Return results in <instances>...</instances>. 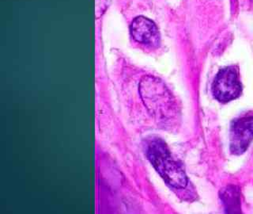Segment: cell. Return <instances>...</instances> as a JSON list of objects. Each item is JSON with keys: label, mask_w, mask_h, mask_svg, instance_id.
Listing matches in <instances>:
<instances>
[{"label": "cell", "mask_w": 253, "mask_h": 214, "mask_svg": "<svg viewBox=\"0 0 253 214\" xmlns=\"http://www.w3.org/2000/svg\"><path fill=\"white\" fill-rule=\"evenodd\" d=\"M130 32L134 41L144 46L157 47L160 44V33L156 24L143 16L133 20L130 24Z\"/></svg>", "instance_id": "obj_5"}, {"label": "cell", "mask_w": 253, "mask_h": 214, "mask_svg": "<svg viewBox=\"0 0 253 214\" xmlns=\"http://www.w3.org/2000/svg\"><path fill=\"white\" fill-rule=\"evenodd\" d=\"M253 140V117L233 121L230 127V151L234 155L245 153Z\"/></svg>", "instance_id": "obj_4"}, {"label": "cell", "mask_w": 253, "mask_h": 214, "mask_svg": "<svg viewBox=\"0 0 253 214\" xmlns=\"http://www.w3.org/2000/svg\"><path fill=\"white\" fill-rule=\"evenodd\" d=\"M242 91L237 67L220 70L212 85L213 96L221 103H228L239 97Z\"/></svg>", "instance_id": "obj_3"}, {"label": "cell", "mask_w": 253, "mask_h": 214, "mask_svg": "<svg viewBox=\"0 0 253 214\" xmlns=\"http://www.w3.org/2000/svg\"><path fill=\"white\" fill-rule=\"evenodd\" d=\"M220 198L225 206V212L237 214L240 211L239 190L236 186L225 187L220 192Z\"/></svg>", "instance_id": "obj_6"}, {"label": "cell", "mask_w": 253, "mask_h": 214, "mask_svg": "<svg viewBox=\"0 0 253 214\" xmlns=\"http://www.w3.org/2000/svg\"><path fill=\"white\" fill-rule=\"evenodd\" d=\"M146 157L165 182L176 189L184 188L188 178L181 165L172 158L166 143L160 138H152L146 143Z\"/></svg>", "instance_id": "obj_1"}, {"label": "cell", "mask_w": 253, "mask_h": 214, "mask_svg": "<svg viewBox=\"0 0 253 214\" xmlns=\"http://www.w3.org/2000/svg\"><path fill=\"white\" fill-rule=\"evenodd\" d=\"M139 92L143 103L151 114L160 117H171L174 112V102L164 83L147 75L139 83Z\"/></svg>", "instance_id": "obj_2"}]
</instances>
